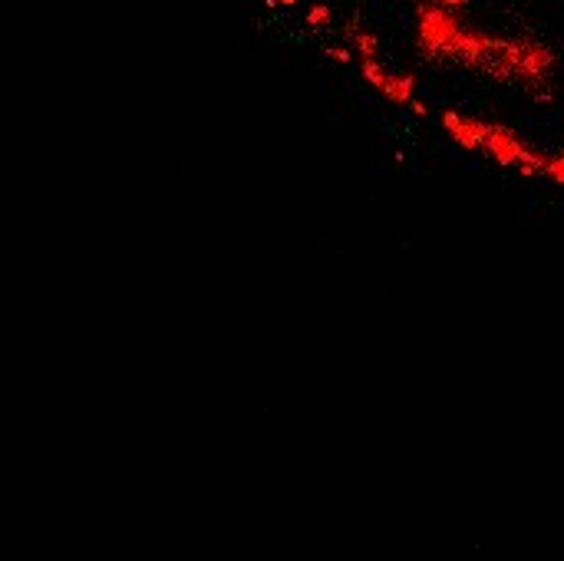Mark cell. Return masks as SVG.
<instances>
[{
    "instance_id": "ba28073f",
    "label": "cell",
    "mask_w": 564,
    "mask_h": 561,
    "mask_svg": "<svg viewBox=\"0 0 564 561\" xmlns=\"http://www.w3.org/2000/svg\"><path fill=\"white\" fill-rule=\"evenodd\" d=\"M304 0H271V7H297Z\"/></svg>"
},
{
    "instance_id": "6da1fadb",
    "label": "cell",
    "mask_w": 564,
    "mask_h": 561,
    "mask_svg": "<svg viewBox=\"0 0 564 561\" xmlns=\"http://www.w3.org/2000/svg\"><path fill=\"white\" fill-rule=\"evenodd\" d=\"M439 129L449 136V142H456L459 149L475 155H485L498 169H515L525 178H542L544 155L548 149H538L535 142H528L519 129H512L508 122L498 119H485L462 113V109H439Z\"/></svg>"
},
{
    "instance_id": "52a82bcc",
    "label": "cell",
    "mask_w": 564,
    "mask_h": 561,
    "mask_svg": "<svg viewBox=\"0 0 564 561\" xmlns=\"http://www.w3.org/2000/svg\"><path fill=\"white\" fill-rule=\"evenodd\" d=\"M432 3H439V7H449V10H465V7H469V3H472V0H432Z\"/></svg>"
},
{
    "instance_id": "7a4b0ae2",
    "label": "cell",
    "mask_w": 564,
    "mask_h": 561,
    "mask_svg": "<svg viewBox=\"0 0 564 561\" xmlns=\"http://www.w3.org/2000/svg\"><path fill=\"white\" fill-rule=\"evenodd\" d=\"M462 27H465V20L459 10L439 7L432 0H419L413 7V43L419 57L432 66H449L452 47L459 40Z\"/></svg>"
},
{
    "instance_id": "277c9868",
    "label": "cell",
    "mask_w": 564,
    "mask_h": 561,
    "mask_svg": "<svg viewBox=\"0 0 564 561\" xmlns=\"http://www.w3.org/2000/svg\"><path fill=\"white\" fill-rule=\"evenodd\" d=\"M304 24L311 27V30H320L323 34V30H330L337 24V13L327 0H313V3H307V10H304Z\"/></svg>"
},
{
    "instance_id": "5b68a950",
    "label": "cell",
    "mask_w": 564,
    "mask_h": 561,
    "mask_svg": "<svg viewBox=\"0 0 564 561\" xmlns=\"http://www.w3.org/2000/svg\"><path fill=\"white\" fill-rule=\"evenodd\" d=\"M542 178H544V182H551V185H561L564 188V149H554V152L544 155Z\"/></svg>"
},
{
    "instance_id": "3957f363",
    "label": "cell",
    "mask_w": 564,
    "mask_h": 561,
    "mask_svg": "<svg viewBox=\"0 0 564 561\" xmlns=\"http://www.w3.org/2000/svg\"><path fill=\"white\" fill-rule=\"evenodd\" d=\"M360 80L367 83L373 93L380 96L383 103H390L393 109H413V103L419 99V80L409 70H390L383 57H357L353 59Z\"/></svg>"
},
{
    "instance_id": "8992f818",
    "label": "cell",
    "mask_w": 564,
    "mask_h": 561,
    "mask_svg": "<svg viewBox=\"0 0 564 561\" xmlns=\"http://www.w3.org/2000/svg\"><path fill=\"white\" fill-rule=\"evenodd\" d=\"M323 53H327V59H330V63H340V66H350V63L357 59V57H353V50L346 47L344 40H340V43H327V47H323Z\"/></svg>"
}]
</instances>
